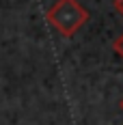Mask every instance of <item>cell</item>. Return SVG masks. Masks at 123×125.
<instances>
[{
	"instance_id": "obj_1",
	"label": "cell",
	"mask_w": 123,
	"mask_h": 125,
	"mask_svg": "<svg viewBox=\"0 0 123 125\" xmlns=\"http://www.w3.org/2000/svg\"><path fill=\"white\" fill-rule=\"evenodd\" d=\"M48 24L58 30L63 37H74L89 22V11L78 0H56L45 13Z\"/></svg>"
},
{
	"instance_id": "obj_2",
	"label": "cell",
	"mask_w": 123,
	"mask_h": 125,
	"mask_svg": "<svg viewBox=\"0 0 123 125\" xmlns=\"http://www.w3.org/2000/svg\"><path fill=\"white\" fill-rule=\"evenodd\" d=\"M112 48H114V52H117V54L123 58V32L114 39V41H112Z\"/></svg>"
},
{
	"instance_id": "obj_3",
	"label": "cell",
	"mask_w": 123,
	"mask_h": 125,
	"mask_svg": "<svg viewBox=\"0 0 123 125\" xmlns=\"http://www.w3.org/2000/svg\"><path fill=\"white\" fill-rule=\"evenodd\" d=\"M112 7L117 9L119 15H123V0H112Z\"/></svg>"
},
{
	"instance_id": "obj_4",
	"label": "cell",
	"mask_w": 123,
	"mask_h": 125,
	"mask_svg": "<svg viewBox=\"0 0 123 125\" xmlns=\"http://www.w3.org/2000/svg\"><path fill=\"white\" fill-rule=\"evenodd\" d=\"M119 108H121V112H123V97H121V101H119Z\"/></svg>"
}]
</instances>
